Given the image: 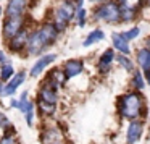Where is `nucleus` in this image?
<instances>
[{
	"mask_svg": "<svg viewBox=\"0 0 150 144\" xmlns=\"http://www.w3.org/2000/svg\"><path fill=\"white\" fill-rule=\"evenodd\" d=\"M144 108V97L139 92H127L120 99V113L123 118L136 120Z\"/></svg>",
	"mask_w": 150,
	"mask_h": 144,
	"instance_id": "nucleus-1",
	"label": "nucleus"
},
{
	"mask_svg": "<svg viewBox=\"0 0 150 144\" xmlns=\"http://www.w3.org/2000/svg\"><path fill=\"white\" fill-rule=\"evenodd\" d=\"M94 18L98 21H105L108 24H118L121 23V7L116 2H107L102 4L97 10L94 11Z\"/></svg>",
	"mask_w": 150,
	"mask_h": 144,
	"instance_id": "nucleus-2",
	"label": "nucleus"
},
{
	"mask_svg": "<svg viewBox=\"0 0 150 144\" xmlns=\"http://www.w3.org/2000/svg\"><path fill=\"white\" fill-rule=\"evenodd\" d=\"M74 2H69V0H63L62 4L57 7L55 10V26L57 29L62 33L66 29L68 23L76 16V10H74Z\"/></svg>",
	"mask_w": 150,
	"mask_h": 144,
	"instance_id": "nucleus-3",
	"label": "nucleus"
},
{
	"mask_svg": "<svg viewBox=\"0 0 150 144\" xmlns=\"http://www.w3.org/2000/svg\"><path fill=\"white\" fill-rule=\"evenodd\" d=\"M23 29V16H7L4 23V36L8 39Z\"/></svg>",
	"mask_w": 150,
	"mask_h": 144,
	"instance_id": "nucleus-4",
	"label": "nucleus"
},
{
	"mask_svg": "<svg viewBox=\"0 0 150 144\" xmlns=\"http://www.w3.org/2000/svg\"><path fill=\"white\" fill-rule=\"evenodd\" d=\"M45 47H47L45 42H44V39L40 37V34L37 29L29 34V39H28V44H26V49H28V53H29V55H39Z\"/></svg>",
	"mask_w": 150,
	"mask_h": 144,
	"instance_id": "nucleus-5",
	"label": "nucleus"
},
{
	"mask_svg": "<svg viewBox=\"0 0 150 144\" xmlns=\"http://www.w3.org/2000/svg\"><path fill=\"white\" fill-rule=\"evenodd\" d=\"M28 39H29V33H28L26 29H21L18 34H15L11 39H8V47H10V50H13V52H20V50L26 49V44H28Z\"/></svg>",
	"mask_w": 150,
	"mask_h": 144,
	"instance_id": "nucleus-6",
	"label": "nucleus"
},
{
	"mask_svg": "<svg viewBox=\"0 0 150 144\" xmlns=\"http://www.w3.org/2000/svg\"><path fill=\"white\" fill-rule=\"evenodd\" d=\"M37 31H39L40 37L44 39L45 46H50V44L55 42L57 37H58V33H60L53 23H45V24H42V26H40Z\"/></svg>",
	"mask_w": 150,
	"mask_h": 144,
	"instance_id": "nucleus-7",
	"label": "nucleus"
},
{
	"mask_svg": "<svg viewBox=\"0 0 150 144\" xmlns=\"http://www.w3.org/2000/svg\"><path fill=\"white\" fill-rule=\"evenodd\" d=\"M142 133H144V125L140 123V121L131 120L129 126H127V131H126L127 144H136L137 141L142 138Z\"/></svg>",
	"mask_w": 150,
	"mask_h": 144,
	"instance_id": "nucleus-8",
	"label": "nucleus"
},
{
	"mask_svg": "<svg viewBox=\"0 0 150 144\" xmlns=\"http://www.w3.org/2000/svg\"><path fill=\"white\" fill-rule=\"evenodd\" d=\"M28 8V0H8L7 4V16H23Z\"/></svg>",
	"mask_w": 150,
	"mask_h": 144,
	"instance_id": "nucleus-9",
	"label": "nucleus"
},
{
	"mask_svg": "<svg viewBox=\"0 0 150 144\" xmlns=\"http://www.w3.org/2000/svg\"><path fill=\"white\" fill-rule=\"evenodd\" d=\"M55 60H57V55H55V53H47V55L40 57L37 62H34L33 68H31V71H29V75H31V76H39L40 73H42L52 62H55Z\"/></svg>",
	"mask_w": 150,
	"mask_h": 144,
	"instance_id": "nucleus-10",
	"label": "nucleus"
},
{
	"mask_svg": "<svg viewBox=\"0 0 150 144\" xmlns=\"http://www.w3.org/2000/svg\"><path fill=\"white\" fill-rule=\"evenodd\" d=\"M24 79H26V73L24 71L16 73L10 81H7V84H5V88H4V96H13L15 92H16V89L24 83Z\"/></svg>",
	"mask_w": 150,
	"mask_h": 144,
	"instance_id": "nucleus-11",
	"label": "nucleus"
},
{
	"mask_svg": "<svg viewBox=\"0 0 150 144\" xmlns=\"http://www.w3.org/2000/svg\"><path fill=\"white\" fill-rule=\"evenodd\" d=\"M115 60V49H107L100 57H98V71L100 73H108L111 68V63Z\"/></svg>",
	"mask_w": 150,
	"mask_h": 144,
	"instance_id": "nucleus-12",
	"label": "nucleus"
},
{
	"mask_svg": "<svg viewBox=\"0 0 150 144\" xmlns=\"http://www.w3.org/2000/svg\"><path fill=\"white\" fill-rule=\"evenodd\" d=\"M111 41H113V49L120 50L121 53L127 55L131 52V47H129V41L123 36V33H115L111 34Z\"/></svg>",
	"mask_w": 150,
	"mask_h": 144,
	"instance_id": "nucleus-13",
	"label": "nucleus"
},
{
	"mask_svg": "<svg viewBox=\"0 0 150 144\" xmlns=\"http://www.w3.org/2000/svg\"><path fill=\"white\" fill-rule=\"evenodd\" d=\"M82 70H84V65H82L81 60H68V62L65 63L63 71H65L66 78H74V76L81 75Z\"/></svg>",
	"mask_w": 150,
	"mask_h": 144,
	"instance_id": "nucleus-14",
	"label": "nucleus"
},
{
	"mask_svg": "<svg viewBox=\"0 0 150 144\" xmlns=\"http://www.w3.org/2000/svg\"><path fill=\"white\" fill-rule=\"evenodd\" d=\"M37 99H42V101H45V102H52V104H57V101H58L57 89L53 88L52 84H49V83H47L45 86H42V88H40Z\"/></svg>",
	"mask_w": 150,
	"mask_h": 144,
	"instance_id": "nucleus-15",
	"label": "nucleus"
},
{
	"mask_svg": "<svg viewBox=\"0 0 150 144\" xmlns=\"http://www.w3.org/2000/svg\"><path fill=\"white\" fill-rule=\"evenodd\" d=\"M42 141L45 144H60L62 143V133L58 128H47L42 133Z\"/></svg>",
	"mask_w": 150,
	"mask_h": 144,
	"instance_id": "nucleus-16",
	"label": "nucleus"
},
{
	"mask_svg": "<svg viewBox=\"0 0 150 144\" xmlns=\"http://www.w3.org/2000/svg\"><path fill=\"white\" fill-rule=\"evenodd\" d=\"M105 39V33L102 29H94V31H91L89 33V36H86V39L82 41V46L84 47H91V46H94V44H97V42H100V41H103Z\"/></svg>",
	"mask_w": 150,
	"mask_h": 144,
	"instance_id": "nucleus-17",
	"label": "nucleus"
},
{
	"mask_svg": "<svg viewBox=\"0 0 150 144\" xmlns=\"http://www.w3.org/2000/svg\"><path fill=\"white\" fill-rule=\"evenodd\" d=\"M65 81H66V75H65V71H60V70H53L52 73L49 75V84H52L55 89H58V88H62L63 84H65Z\"/></svg>",
	"mask_w": 150,
	"mask_h": 144,
	"instance_id": "nucleus-18",
	"label": "nucleus"
},
{
	"mask_svg": "<svg viewBox=\"0 0 150 144\" xmlns=\"http://www.w3.org/2000/svg\"><path fill=\"white\" fill-rule=\"evenodd\" d=\"M136 60H137V65L142 70H149L150 68V49L149 47L140 49L136 55Z\"/></svg>",
	"mask_w": 150,
	"mask_h": 144,
	"instance_id": "nucleus-19",
	"label": "nucleus"
},
{
	"mask_svg": "<svg viewBox=\"0 0 150 144\" xmlns=\"http://www.w3.org/2000/svg\"><path fill=\"white\" fill-rule=\"evenodd\" d=\"M37 108L42 115H53L57 110V104H52V102H45L42 99H37Z\"/></svg>",
	"mask_w": 150,
	"mask_h": 144,
	"instance_id": "nucleus-20",
	"label": "nucleus"
},
{
	"mask_svg": "<svg viewBox=\"0 0 150 144\" xmlns=\"http://www.w3.org/2000/svg\"><path fill=\"white\" fill-rule=\"evenodd\" d=\"M13 76H15V68L10 62L4 63V65L0 66V79L2 81H10Z\"/></svg>",
	"mask_w": 150,
	"mask_h": 144,
	"instance_id": "nucleus-21",
	"label": "nucleus"
},
{
	"mask_svg": "<svg viewBox=\"0 0 150 144\" xmlns=\"http://www.w3.org/2000/svg\"><path fill=\"white\" fill-rule=\"evenodd\" d=\"M132 86L137 89V91L144 89V86H145V79H144V75L140 71H136L132 75Z\"/></svg>",
	"mask_w": 150,
	"mask_h": 144,
	"instance_id": "nucleus-22",
	"label": "nucleus"
},
{
	"mask_svg": "<svg viewBox=\"0 0 150 144\" xmlns=\"http://www.w3.org/2000/svg\"><path fill=\"white\" fill-rule=\"evenodd\" d=\"M34 110H36V107H34V102L29 101L26 110H24V118H26V123L29 125V126L33 125V121H34Z\"/></svg>",
	"mask_w": 150,
	"mask_h": 144,
	"instance_id": "nucleus-23",
	"label": "nucleus"
},
{
	"mask_svg": "<svg viewBox=\"0 0 150 144\" xmlns=\"http://www.w3.org/2000/svg\"><path fill=\"white\" fill-rule=\"evenodd\" d=\"M118 62H120V65L123 66L126 71H132V70H134V63L131 62V60L124 55V53H121V55L118 57Z\"/></svg>",
	"mask_w": 150,
	"mask_h": 144,
	"instance_id": "nucleus-24",
	"label": "nucleus"
},
{
	"mask_svg": "<svg viewBox=\"0 0 150 144\" xmlns=\"http://www.w3.org/2000/svg\"><path fill=\"white\" fill-rule=\"evenodd\" d=\"M137 15V10H131V8H123L121 7V20L123 21H132Z\"/></svg>",
	"mask_w": 150,
	"mask_h": 144,
	"instance_id": "nucleus-25",
	"label": "nucleus"
},
{
	"mask_svg": "<svg viewBox=\"0 0 150 144\" xmlns=\"http://www.w3.org/2000/svg\"><path fill=\"white\" fill-rule=\"evenodd\" d=\"M142 4V0H121L120 7L123 8H131V10H137Z\"/></svg>",
	"mask_w": 150,
	"mask_h": 144,
	"instance_id": "nucleus-26",
	"label": "nucleus"
},
{
	"mask_svg": "<svg viewBox=\"0 0 150 144\" xmlns=\"http://www.w3.org/2000/svg\"><path fill=\"white\" fill-rule=\"evenodd\" d=\"M139 34H140V28L139 26H134V28H131V29L124 31L123 36L126 37L127 41H132V39H137V37H139Z\"/></svg>",
	"mask_w": 150,
	"mask_h": 144,
	"instance_id": "nucleus-27",
	"label": "nucleus"
},
{
	"mask_svg": "<svg viewBox=\"0 0 150 144\" xmlns=\"http://www.w3.org/2000/svg\"><path fill=\"white\" fill-rule=\"evenodd\" d=\"M86 15H87V13H86V8H78V10H76V18H78V24H79V26H84V24H86Z\"/></svg>",
	"mask_w": 150,
	"mask_h": 144,
	"instance_id": "nucleus-28",
	"label": "nucleus"
},
{
	"mask_svg": "<svg viewBox=\"0 0 150 144\" xmlns=\"http://www.w3.org/2000/svg\"><path fill=\"white\" fill-rule=\"evenodd\" d=\"M0 144H16V139H15L11 134H5V136L2 138V141H0Z\"/></svg>",
	"mask_w": 150,
	"mask_h": 144,
	"instance_id": "nucleus-29",
	"label": "nucleus"
},
{
	"mask_svg": "<svg viewBox=\"0 0 150 144\" xmlns=\"http://www.w3.org/2000/svg\"><path fill=\"white\" fill-rule=\"evenodd\" d=\"M0 126H8V120L4 113H0Z\"/></svg>",
	"mask_w": 150,
	"mask_h": 144,
	"instance_id": "nucleus-30",
	"label": "nucleus"
},
{
	"mask_svg": "<svg viewBox=\"0 0 150 144\" xmlns=\"http://www.w3.org/2000/svg\"><path fill=\"white\" fill-rule=\"evenodd\" d=\"M7 62H8V58H7V55H5V52L0 50V65H4V63H7Z\"/></svg>",
	"mask_w": 150,
	"mask_h": 144,
	"instance_id": "nucleus-31",
	"label": "nucleus"
},
{
	"mask_svg": "<svg viewBox=\"0 0 150 144\" xmlns=\"http://www.w3.org/2000/svg\"><path fill=\"white\" fill-rule=\"evenodd\" d=\"M145 81L150 84V68H149V70H145Z\"/></svg>",
	"mask_w": 150,
	"mask_h": 144,
	"instance_id": "nucleus-32",
	"label": "nucleus"
},
{
	"mask_svg": "<svg viewBox=\"0 0 150 144\" xmlns=\"http://www.w3.org/2000/svg\"><path fill=\"white\" fill-rule=\"evenodd\" d=\"M4 88H5V86H4V81L0 79V94H4Z\"/></svg>",
	"mask_w": 150,
	"mask_h": 144,
	"instance_id": "nucleus-33",
	"label": "nucleus"
},
{
	"mask_svg": "<svg viewBox=\"0 0 150 144\" xmlns=\"http://www.w3.org/2000/svg\"><path fill=\"white\" fill-rule=\"evenodd\" d=\"M149 49H150V39H149Z\"/></svg>",
	"mask_w": 150,
	"mask_h": 144,
	"instance_id": "nucleus-34",
	"label": "nucleus"
},
{
	"mask_svg": "<svg viewBox=\"0 0 150 144\" xmlns=\"http://www.w3.org/2000/svg\"><path fill=\"white\" fill-rule=\"evenodd\" d=\"M0 15H2V8H0Z\"/></svg>",
	"mask_w": 150,
	"mask_h": 144,
	"instance_id": "nucleus-35",
	"label": "nucleus"
},
{
	"mask_svg": "<svg viewBox=\"0 0 150 144\" xmlns=\"http://www.w3.org/2000/svg\"><path fill=\"white\" fill-rule=\"evenodd\" d=\"M94 2H100V0H94Z\"/></svg>",
	"mask_w": 150,
	"mask_h": 144,
	"instance_id": "nucleus-36",
	"label": "nucleus"
},
{
	"mask_svg": "<svg viewBox=\"0 0 150 144\" xmlns=\"http://www.w3.org/2000/svg\"><path fill=\"white\" fill-rule=\"evenodd\" d=\"M0 66H2V65H0Z\"/></svg>",
	"mask_w": 150,
	"mask_h": 144,
	"instance_id": "nucleus-37",
	"label": "nucleus"
}]
</instances>
